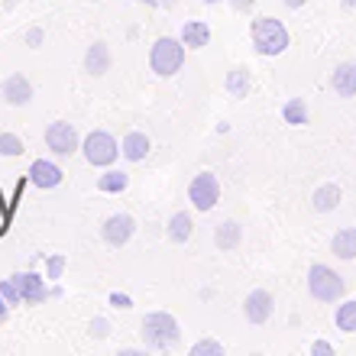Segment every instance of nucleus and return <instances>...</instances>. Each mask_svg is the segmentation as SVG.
I'll return each instance as SVG.
<instances>
[{"instance_id":"f257e3e1","label":"nucleus","mask_w":356,"mask_h":356,"mask_svg":"<svg viewBox=\"0 0 356 356\" xmlns=\"http://www.w3.org/2000/svg\"><path fill=\"white\" fill-rule=\"evenodd\" d=\"M178 337H181L178 321L172 318V314H165V311H152V314L143 318V340H146L149 347L169 350V347L178 343Z\"/></svg>"},{"instance_id":"f03ea898","label":"nucleus","mask_w":356,"mask_h":356,"mask_svg":"<svg viewBox=\"0 0 356 356\" xmlns=\"http://www.w3.org/2000/svg\"><path fill=\"white\" fill-rule=\"evenodd\" d=\"M253 46L259 56H282L289 49V29L282 26L279 19L259 17L253 23Z\"/></svg>"},{"instance_id":"7ed1b4c3","label":"nucleus","mask_w":356,"mask_h":356,"mask_svg":"<svg viewBox=\"0 0 356 356\" xmlns=\"http://www.w3.org/2000/svg\"><path fill=\"white\" fill-rule=\"evenodd\" d=\"M149 65L156 75L172 78L178 68L185 65V42H178V39H172V36L156 39V46L149 49Z\"/></svg>"},{"instance_id":"20e7f679","label":"nucleus","mask_w":356,"mask_h":356,"mask_svg":"<svg viewBox=\"0 0 356 356\" xmlns=\"http://www.w3.org/2000/svg\"><path fill=\"white\" fill-rule=\"evenodd\" d=\"M308 291L318 301H337L343 295V279L327 266H311L308 272Z\"/></svg>"},{"instance_id":"39448f33","label":"nucleus","mask_w":356,"mask_h":356,"mask_svg":"<svg viewBox=\"0 0 356 356\" xmlns=\"http://www.w3.org/2000/svg\"><path fill=\"white\" fill-rule=\"evenodd\" d=\"M81 149H85V159L91 162V165H111V162L117 159L120 146H117V140H113L107 130H94L85 136Z\"/></svg>"},{"instance_id":"423d86ee","label":"nucleus","mask_w":356,"mask_h":356,"mask_svg":"<svg viewBox=\"0 0 356 356\" xmlns=\"http://www.w3.org/2000/svg\"><path fill=\"white\" fill-rule=\"evenodd\" d=\"M188 201H191L197 211H211V207L220 201V181H217L214 172H201V175L188 185Z\"/></svg>"},{"instance_id":"0eeeda50","label":"nucleus","mask_w":356,"mask_h":356,"mask_svg":"<svg viewBox=\"0 0 356 356\" xmlns=\"http://www.w3.org/2000/svg\"><path fill=\"white\" fill-rule=\"evenodd\" d=\"M46 146L56 156H72L81 146V140H78V130L68 120H56V123H49V130H46Z\"/></svg>"},{"instance_id":"6e6552de","label":"nucleus","mask_w":356,"mask_h":356,"mask_svg":"<svg viewBox=\"0 0 356 356\" xmlns=\"http://www.w3.org/2000/svg\"><path fill=\"white\" fill-rule=\"evenodd\" d=\"M0 97L10 104V107H23V104L33 101V85H29L26 75H10L3 78V85H0Z\"/></svg>"},{"instance_id":"1a4fd4ad","label":"nucleus","mask_w":356,"mask_h":356,"mask_svg":"<svg viewBox=\"0 0 356 356\" xmlns=\"http://www.w3.org/2000/svg\"><path fill=\"white\" fill-rule=\"evenodd\" d=\"M272 308H275V301H272V295L266 289H256L250 291V298H246L243 305V314L250 324H266V321L272 318Z\"/></svg>"},{"instance_id":"9d476101","label":"nucleus","mask_w":356,"mask_h":356,"mask_svg":"<svg viewBox=\"0 0 356 356\" xmlns=\"http://www.w3.org/2000/svg\"><path fill=\"white\" fill-rule=\"evenodd\" d=\"M10 279L17 282L19 295H23V301L26 305H42L46 301V282H42V275H36V272H17V275H10Z\"/></svg>"},{"instance_id":"9b49d317","label":"nucleus","mask_w":356,"mask_h":356,"mask_svg":"<svg viewBox=\"0 0 356 356\" xmlns=\"http://www.w3.org/2000/svg\"><path fill=\"white\" fill-rule=\"evenodd\" d=\"M133 230H136V220H133L130 214H113V217H107V224H104V240L111 246H123L133 236Z\"/></svg>"},{"instance_id":"f8f14e48","label":"nucleus","mask_w":356,"mask_h":356,"mask_svg":"<svg viewBox=\"0 0 356 356\" xmlns=\"http://www.w3.org/2000/svg\"><path fill=\"white\" fill-rule=\"evenodd\" d=\"M29 181L36 188H56L58 181H62V169L49 159H36L29 165Z\"/></svg>"},{"instance_id":"ddd939ff","label":"nucleus","mask_w":356,"mask_h":356,"mask_svg":"<svg viewBox=\"0 0 356 356\" xmlns=\"http://www.w3.org/2000/svg\"><path fill=\"white\" fill-rule=\"evenodd\" d=\"M330 253L337 259H356V227H343L330 240Z\"/></svg>"},{"instance_id":"4468645a","label":"nucleus","mask_w":356,"mask_h":356,"mask_svg":"<svg viewBox=\"0 0 356 356\" xmlns=\"http://www.w3.org/2000/svg\"><path fill=\"white\" fill-rule=\"evenodd\" d=\"M120 152H123V156H127L130 162L146 159V152H149V136H146V133H140V130L127 133V140H123Z\"/></svg>"},{"instance_id":"2eb2a0df","label":"nucleus","mask_w":356,"mask_h":356,"mask_svg":"<svg viewBox=\"0 0 356 356\" xmlns=\"http://www.w3.org/2000/svg\"><path fill=\"white\" fill-rule=\"evenodd\" d=\"M334 91L343 94V97H353L356 94V62H343L334 72Z\"/></svg>"},{"instance_id":"dca6fc26","label":"nucleus","mask_w":356,"mask_h":356,"mask_svg":"<svg viewBox=\"0 0 356 356\" xmlns=\"http://www.w3.org/2000/svg\"><path fill=\"white\" fill-rule=\"evenodd\" d=\"M85 68L91 75H104V72L111 68V49L104 46V42H94L85 56Z\"/></svg>"},{"instance_id":"f3484780","label":"nucleus","mask_w":356,"mask_h":356,"mask_svg":"<svg viewBox=\"0 0 356 356\" xmlns=\"http://www.w3.org/2000/svg\"><path fill=\"white\" fill-rule=\"evenodd\" d=\"M181 42L191 49H201L211 42V29H207V23H201V19H191V23H185V29H181Z\"/></svg>"},{"instance_id":"a211bd4d","label":"nucleus","mask_w":356,"mask_h":356,"mask_svg":"<svg viewBox=\"0 0 356 356\" xmlns=\"http://www.w3.org/2000/svg\"><path fill=\"white\" fill-rule=\"evenodd\" d=\"M240 236H243V227L234 224V220H227V224H217L214 243L220 246V250H234V246L240 243Z\"/></svg>"},{"instance_id":"6ab92c4d","label":"nucleus","mask_w":356,"mask_h":356,"mask_svg":"<svg viewBox=\"0 0 356 356\" xmlns=\"http://www.w3.org/2000/svg\"><path fill=\"white\" fill-rule=\"evenodd\" d=\"M169 236H172V243H185L188 236H191V214H185V211L172 214V220H169Z\"/></svg>"},{"instance_id":"aec40b11","label":"nucleus","mask_w":356,"mask_h":356,"mask_svg":"<svg viewBox=\"0 0 356 356\" xmlns=\"http://www.w3.org/2000/svg\"><path fill=\"white\" fill-rule=\"evenodd\" d=\"M227 91H230V97H246L250 94V72L246 68H234L227 75Z\"/></svg>"},{"instance_id":"412c9836","label":"nucleus","mask_w":356,"mask_h":356,"mask_svg":"<svg viewBox=\"0 0 356 356\" xmlns=\"http://www.w3.org/2000/svg\"><path fill=\"white\" fill-rule=\"evenodd\" d=\"M340 204V188L337 185H324L314 191V211H334Z\"/></svg>"},{"instance_id":"4be33fe9","label":"nucleus","mask_w":356,"mask_h":356,"mask_svg":"<svg viewBox=\"0 0 356 356\" xmlns=\"http://www.w3.org/2000/svg\"><path fill=\"white\" fill-rule=\"evenodd\" d=\"M282 117H285V123H291V127H305V123H308V104L301 101V97H295V101L285 104Z\"/></svg>"},{"instance_id":"5701e85b","label":"nucleus","mask_w":356,"mask_h":356,"mask_svg":"<svg viewBox=\"0 0 356 356\" xmlns=\"http://www.w3.org/2000/svg\"><path fill=\"white\" fill-rule=\"evenodd\" d=\"M127 185H130V175H123V172H104V175L97 178V188L107 191V195H117V191H123Z\"/></svg>"},{"instance_id":"b1692460","label":"nucleus","mask_w":356,"mask_h":356,"mask_svg":"<svg viewBox=\"0 0 356 356\" xmlns=\"http://www.w3.org/2000/svg\"><path fill=\"white\" fill-rule=\"evenodd\" d=\"M337 327L343 330V334H353V330H356V301L340 305V311H337Z\"/></svg>"},{"instance_id":"393cba45","label":"nucleus","mask_w":356,"mask_h":356,"mask_svg":"<svg viewBox=\"0 0 356 356\" xmlns=\"http://www.w3.org/2000/svg\"><path fill=\"white\" fill-rule=\"evenodd\" d=\"M23 152V140L17 133H0V156H19Z\"/></svg>"},{"instance_id":"a878e982","label":"nucleus","mask_w":356,"mask_h":356,"mask_svg":"<svg viewBox=\"0 0 356 356\" xmlns=\"http://www.w3.org/2000/svg\"><path fill=\"white\" fill-rule=\"evenodd\" d=\"M191 356H224V347L217 340H201V343L191 347Z\"/></svg>"},{"instance_id":"bb28decb","label":"nucleus","mask_w":356,"mask_h":356,"mask_svg":"<svg viewBox=\"0 0 356 356\" xmlns=\"http://www.w3.org/2000/svg\"><path fill=\"white\" fill-rule=\"evenodd\" d=\"M0 295L7 298V305H17V301H23V295H19V289H17V282H13V279H7L3 285H0Z\"/></svg>"},{"instance_id":"cd10ccee","label":"nucleus","mask_w":356,"mask_h":356,"mask_svg":"<svg viewBox=\"0 0 356 356\" xmlns=\"http://www.w3.org/2000/svg\"><path fill=\"white\" fill-rule=\"evenodd\" d=\"M62 269H65V256H52V259H49V279H58Z\"/></svg>"},{"instance_id":"c85d7f7f","label":"nucleus","mask_w":356,"mask_h":356,"mask_svg":"<svg viewBox=\"0 0 356 356\" xmlns=\"http://www.w3.org/2000/svg\"><path fill=\"white\" fill-rule=\"evenodd\" d=\"M111 305H113V308H133L130 295H120V291H113V295H111Z\"/></svg>"},{"instance_id":"c756f323","label":"nucleus","mask_w":356,"mask_h":356,"mask_svg":"<svg viewBox=\"0 0 356 356\" xmlns=\"http://www.w3.org/2000/svg\"><path fill=\"white\" fill-rule=\"evenodd\" d=\"M311 350H314V353H318V356H330V353H334V347H330L327 340H318V343H314V347H311Z\"/></svg>"},{"instance_id":"7c9ffc66","label":"nucleus","mask_w":356,"mask_h":356,"mask_svg":"<svg viewBox=\"0 0 356 356\" xmlns=\"http://www.w3.org/2000/svg\"><path fill=\"white\" fill-rule=\"evenodd\" d=\"M26 42H29L33 49H36L39 42H42V29H29V33H26Z\"/></svg>"},{"instance_id":"2f4dec72","label":"nucleus","mask_w":356,"mask_h":356,"mask_svg":"<svg viewBox=\"0 0 356 356\" xmlns=\"http://www.w3.org/2000/svg\"><path fill=\"white\" fill-rule=\"evenodd\" d=\"M230 3H234L236 10H250V7H253V0H230Z\"/></svg>"},{"instance_id":"473e14b6","label":"nucleus","mask_w":356,"mask_h":356,"mask_svg":"<svg viewBox=\"0 0 356 356\" xmlns=\"http://www.w3.org/2000/svg\"><path fill=\"white\" fill-rule=\"evenodd\" d=\"M91 327H94V330H97V337H104V334H107V324H104V321H94Z\"/></svg>"},{"instance_id":"72a5a7b5","label":"nucleus","mask_w":356,"mask_h":356,"mask_svg":"<svg viewBox=\"0 0 356 356\" xmlns=\"http://www.w3.org/2000/svg\"><path fill=\"white\" fill-rule=\"evenodd\" d=\"M3 318H7V298L0 295V324H3Z\"/></svg>"},{"instance_id":"f704fd0d","label":"nucleus","mask_w":356,"mask_h":356,"mask_svg":"<svg viewBox=\"0 0 356 356\" xmlns=\"http://www.w3.org/2000/svg\"><path fill=\"white\" fill-rule=\"evenodd\" d=\"M308 0H285V7H291V10H298V7H305Z\"/></svg>"},{"instance_id":"c9c22d12","label":"nucleus","mask_w":356,"mask_h":356,"mask_svg":"<svg viewBox=\"0 0 356 356\" xmlns=\"http://www.w3.org/2000/svg\"><path fill=\"white\" fill-rule=\"evenodd\" d=\"M343 7H347V10H350V7H356V0H343Z\"/></svg>"},{"instance_id":"e433bc0d","label":"nucleus","mask_w":356,"mask_h":356,"mask_svg":"<svg viewBox=\"0 0 356 356\" xmlns=\"http://www.w3.org/2000/svg\"><path fill=\"white\" fill-rule=\"evenodd\" d=\"M140 3H149V7H152V3H159V0H140Z\"/></svg>"},{"instance_id":"4c0bfd02","label":"nucleus","mask_w":356,"mask_h":356,"mask_svg":"<svg viewBox=\"0 0 356 356\" xmlns=\"http://www.w3.org/2000/svg\"><path fill=\"white\" fill-rule=\"evenodd\" d=\"M201 3H217V0H201Z\"/></svg>"}]
</instances>
